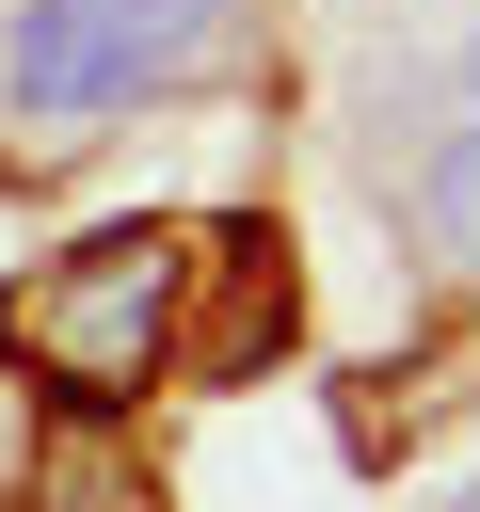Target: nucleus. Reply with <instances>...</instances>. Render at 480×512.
Returning <instances> with one entry per match:
<instances>
[{
    "mask_svg": "<svg viewBox=\"0 0 480 512\" xmlns=\"http://www.w3.org/2000/svg\"><path fill=\"white\" fill-rule=\"evenodd\" d=\"M32 464H48V400H32L16 368H0V512L32 496Z\"/></svg>",
    "mask_w": 480,
    "mask_h": 512,
    "instance_id": "nucleus-4",
    "label": "nucleus"
},
{
    "mask_svg": "<svg viewBox=\"0 0 480 512\" xmlns=\"http://www.w3.org/2000/svg\"><path fill=\"white\" fill-rule=\"evenodd\" d=\"M224 32H240V0H16L0 96L32 128H80V112H128V96H176Z\"/></svg>",
    "mask_w": 480,
    "mask_h": 512,
    "instance_id": "nucleus-2",
    "label": "nucleus"
},
{
    "mask_svg": "<svg viewBox=\"0 0 480 512\" xmlns=\"http://www.w3.org/2000/svg\"><path fill=\"white\" fill-rule=\"evenodd\" d=\"M288 352V240L272 224H192V272H176V368L160 384H240Z\"/></svg>",
    "mask_w": 480,
    "mask_h": 512,
    "instance_id": "nucleus-3",
    "label": "nucleus"
},
{
    "mask_svg": "<svg viewBox=\"0 0 480 512\" xmlns=\"http://www.w3.org/2000/svg\"><path fill=\"white\" fill-rule=\"evenodd\" d=\"M176 272H192V224H96V240H64L48 272L0 288V368L32 400L128 416L176 368Z\"/></svg>",
    "mask_w": 480,
    "mask_h": 512,
    "instance_id": "nucleus-1",
    "label": "nucleus"
}]
</instances>
